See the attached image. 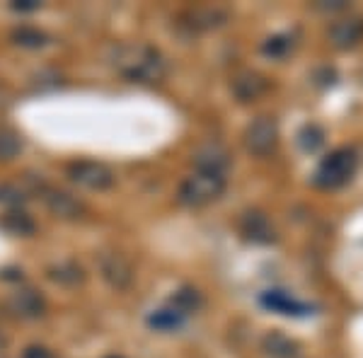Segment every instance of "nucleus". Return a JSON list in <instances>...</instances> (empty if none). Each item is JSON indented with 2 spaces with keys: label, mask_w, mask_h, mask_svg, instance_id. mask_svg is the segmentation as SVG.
Returning <instances> with one entry per match:
<instances>
[{
  "label": "nucleus",
  "mask_w": 363,
  "mask_h": 358,
  "mask_svg": "<svg viewBox=\"0 0 363 358\" xmlns=\"http://www.w3.org/2000/svg\"><path fill=\"white\" fill-rule=\"evenodd\" d=\"M112 66L116 73L133 83H162L167 75V61L157 49L148 44H121L112 54Z\"/></svg>",
  "instance_id": "f257e3e1"
},
{
  "label": "nucleus",
  "mask_w": 363,
  "mask_h": 358,
  "mask_svg": "<svg viewBox=\"0 0 363 358\" xmlns=\"http://www.w3.org/2000/svg\"><path fill=\"white\" fill-rule=\"evenodd\" d=\"M225 186H228L225 177L206 174V172H194L179 184L177 201L182 206H189V208L208 206V203H213L218 196H223Z\"/></svg>",
  "instance_id": "f03ea898"
},
{
  "label": "nucleus",
  "mask_w": 363,
  "mask_h": 358,
  "mask_svg": "<svg viewBox=\"0 0 363 358\" xmlns=\"http://www.w3.org/2000/svg\"><path fill=\"white\" fill-rule=\"evenodd\" d=\"M68 179L73 184H78L80 189L87 191H107L114 186L116 174L114 169L104 162H95V160H80L68 165Z\"/></svg>",
  "instance_id": "7ed1b4c3"
},
{
  "label": "nucleus",
  "mask_w": 363,
  "mask_h": 358,
  "mask_svg": "<svg viewBox=\"0 0 363 358\" xmlns=\"http://www.w3.org/2000/svg\"><path fill=\"white\" fill-rule=\"evenodd\" d=\"M191 162H194L196 172L225 177L228 167L233 165V155L225 143H220V140H216V138H208L194 148V152H191Z\"/></svg>",
  "instance_id": "20e7f679"
},
{
  "label": "nucleus",
  "mask_w": 363,
  "mask_h": 358,
  "mask_svg": "<svg viewBox=\"0 0 363 358\" xmlns=\"http://www.w3.org/2000/svg\"><path fill=\"white\" fill-rule=\"evenodd\" d=\"M97 267H99L102 279L116 291L131 289L133 279H136L133 264L128 262L124 254H119V252H102V254L97 257Z\"/></svg>",
  "instance_id": "39448f33"
},
{
  "label": "nucleus",
  "mask_w": 363,
  "mask_h": 358,
  "mask_svg": "<svg viewBox=\"0 0 363 358\" xmlns=\"http://www.w3.org/2000/svg\"><path fill=\"white\" fill-rule=\"evenodd\" d=\"M277 140H279V128L272 116H259L245 131V148L257 157H267L269 152H274Z\"/></svg>",
  "instance_id": "423d86ee"
},
{
  "label": "nucleus",
  "mask_w": 363,
  "mask_h": 358,
  "mask_svg": "<svg viewBox=\"0 0 363 358\" xmlns=\"http://www.w3.org/2000/svg\"><path fill=\"white\" fill-rule=\"evenodd\" d=\"M356 167V157L351 150H337L327 157L318 169V184L322 186H339L344 184Z\"/></svg>",
  "instance_id": "0eeeda50"
},
{
  "label": "nucleus",
  "mask_w": 363,
  "mask_h": 358,
  "mask_svg": "<svg viewBox=\"0 0 363 358\" xmlns=\"http://www.w3.org/2000/svg\"><path fill=\"white\" fill-rule=\"evenodd\" d=\"M5 308H8V313L20 317V320H37V317L44 315L46 301L42 293L32 289H17L5 298Z\"/></svg>",
  "instance_id": "6e6552de"
},
{
  "label": "nucleus",
  "mask_w": 363,
  "mask_h": 358,
  "mask_svg": "<svg viewBox=\"0 0 363 358\" xmlns=\"http://www.w3.org/2000/svg\"><path fill=\"white\" fill-rule=\"evenodd\" d=\"M44 203L56 218L61 220H78L85 213V203L78 196L58 189H44Z\"/></svg>",
  "instance_id": "1a4fd4ad"
},
{
  "label": "nucleus",
  "mask_w": 363,
  "mask_h": 358,
  "mask_svg": "<svg viewBox=\"0 0 363 358\" xmlns=\"http://www.w3.org/2000/svg\"><path fill=\"white\" fill-rule=\"evenodd\" d=\"M230 90L240 102H255L262 95H267L269 83L264 75H259L257 70H240L238 75H233Z\"/></svg>",
  "instance_id": "9d476101"
},
{
  "label": "nucleus",
  "mask_w": 363,
  "mask_h": 358,
  "mask_svg": "<svg viewBox=\"0 0 363 358\" xmlns=\"http://www.w3.org/2000/svg\"><path fill=\"white\" fill-rule=\"evenodd\" d=\"M327 37L337 49H351L363 39V17H344V20L332 22Z\"/></svg>",
  "instance_id": "9b49d317"
},
{
  "label": "nucleus",
  "mask_w": 363,
  "mask_h": 358,
  "mask_svg": "<svg viewBox=\"0 0 363 358\" xmlns=\"http://www.w3.org/2000/svg\"><path fill=\"white\" fill-rule=\"evenodd\" d=\"M240 230H242L245 237L255 240V242H272V240H274L272 223H269L267 216L257 213V211L242 216V220H240Z\"/></svg>",
  "instance_id": "f8f14e48"
},
{
  "label": "nucleus",
  "mask_w": 363,
  "mask_h": 358,
  "mask_svg": "<svg viewBox=\"0 0 363 358\" xmlns=\"http://www.w3.org/2000/svg\"><path fill=\"white\" fill-rule=\"evenodd\" d=\"M262 305L269 310H274V313H281V315H301L308 310L301 301H296L294 296H289V293H284V291L262 293Z\"/></svg>",
  "instance_id": "ddd939ff"
},
{
  "label": "nucleus",
  "mask_w": 363,
  "mask_h": 358,
  "mask_svg": "<svg viewBox=\"0 0 363 358\" xmlns=\"http://www.w3.org/2000/svg\"><path fill=\"white\" fill-rule=\"evenodd\" d=\"M0 228L8 230L10 235H22V237H29V235L37 233V223H34L32 216H27L22 208L8 211V213L0 218Z\"/></svg>",
  "instance_id": "4468645a"
},
{
  "label": "nucleus",
  "mask_w": 363,
  "mask_h": 358,
  "mask_svg": "<svg viewBox=\"0 0 363 358\" xmlns=\"http://www.w3.org/2000/svg\"><path fill=\"white\" fill-rule=\"evenodd\" d=\"M189 20H191L189 25L196 29H216V27L225 25L228 13L220 8H196V10H191Z\"/></svg>",
  "instance_id": "2eb2a0df"
},
{
  "label": "nucleus",
  "mask_w": 363,
  "mask_h": 358,
  "mask_svg": "<svg viewBox=\"0 0 363 358\" xmlns=\"http://www.w3.org/2000/svg\"><path fill=\"white\" fill-rule=\"evenodd\" d=\"M182 322H184V315H179L172 305L162 310H155V313L148 317V325L157 332H174L182 327Z\"/></svg>",
  "instance_id": "dca6fc26"
},
{
  "label": "nucleus",
  "mask_w": 363,
  "mask_h": 358,
  "mask_svg": "<svg viewBox=\"0 0 363 358\" xmlns=\"http://www.w3.org/2000/svg\"><path fill=\"white\" fill-rule=\"evenodd\" d=\"M264 351L272 358H294L298 346H296V342H291L289 337H284V334L272 332L264 339Z\"/></svg>",
  "instance_id": "f3484780"
},
{
  "label": "nucleus",
  "mask_w": 363,
  "mask_h": 358,
  "mask_svg": "<svg viewBox=\"0 0 363 358\" xmlns=\"http://www.w3.org/2000/svg\"><path fill=\"white\" fill-rule=\"evenodd\" d=\"M174 310H177L179 315H191L196 313L199 308H201V296H199V291L194 289H179L177 293L172 296V301H169Z\"/></svg>",
  "instance_id": "a211bd4d"
},
{
  "label": "nucleus",
  "mask_w": 363,
  "mask_h": 358,
  "mask_svg": "<svg viewBox=\"0 0 363 358\" xmlns=\"http://www.w3.org/2000/svg\"><path fill=\"white\" fill-rule=\"evenodd\" d=\"M49 276L61 286H78L83 281V269L75 262H61L58 267L49 269Z\"/></svg>",
  "instance_id": "6ab92c4d"
},
{
  "label": "nucleus",
  "mask_w": 363,
  "mask_h": 358,
  "mask_svg": "<svg viewBox=\"0 0 363 358\" xmlns=\"http://www.w3.org/2000/svg\"><path fill=\"white\" fill-rule=\"evenodd\" d=\"M13 39L17 46H22V49H42V46L49 42V37L42 32V29L37 27H20L13 32Z\"/></svg>",
  "instance_id": "aec40b11"
},
{
  "label": "nucleus",
  "mask_w": 363,
  "mask_h": 358,
  "mask_svg": "<svg viewBox=\"0 0 363 358\" xmlns=\"http://www.w3.org/2000/svg\"><path fill=\"white\" fill-rule=\"evenodd\" d=\"M22 150V140L15 131L10 128H0V160H13L20 155Z\"/></svg>",
  "instance_id": "412c9836"
},
{
  "label": "nucleus",
  "mask_w": 363,
  "mask_h": 358,
  "mask_svg": "<svg viewBox=\"0 0 363 358\" xmlns=\"http://www.w3.org/2000/svg\"><path fill=\"white\" fill-rule=\"evenodd\" d=\"M27 201V191L20 189L17 184H0V203L8 206L10 211L20 208Z\"/></svg>",
  "instance_id": "4be33fe9"
},
{
  "label": "nucleus",
  "mask_w": 363,
  "mask_h": 358,
  "mask_svg": "<svg viewBox=\"0 0 363 358\" xmlns=\"http://www.w3.org/2000/svg\"><path fill=\"white\" fill-rule=\"evenodd\" d=\"M291 49H294V39H291V37H274V39H269L264 46H262V51H264L267 56H272V58H284Z\"/></svg>",
  "instance_id": "5701e85b"
},
{
  "label": "nucleus",
  "mask_w": 363,
  "mask_h": 358,
  "mask_svg": "<svg viewBox=\"0 0 363 358\" xmlns=\"http://www.w3.org/2000/svg\"><path fill=\"white\" fill-rule=\"evenodd\" d=\"M20 358H56V356H54V351L46 349V346H27Z\"/></svg>",
  "instance_id": "b1692460"
},
{
  "label": "nucleus",
  "mask_w": 363,
  "mask_h": 358,
  "mask_svg": "<svg viewBox=\"0 0 363 358\" xmlns=\"http://www.w3.org/2000/svg\"><path fill=\"white\" fill-rule=\"evenodd\" d=\"M13 8L22 10V13H32V10H39V3L37 0H22V3H15Z\"/></svg>",
  "instance_id": "393cba45"
},
{
  "label": "nucleus",
  "mask_w": 363,
  "mask_h": 358,
  "mask_svg": "<svg viewBox=\"0 0 363 358\" xmlns=\"http://www.w3.org/2000/svg\"><path fill=\"white\" fill-rule=\"evenodd\" d=\"M5 346V337H3V332H0V349Z\"/></svg>",
  "instance_id": "a878e982"
},
{
  "label": "nucleus",
  "mask_w": 363,
  "mask_h": 358,
  "mask_svg": "<svg viewBox=\"0 0 363 358\" xmlns=\"http://www.w3.org/2000/svg\"><path fill=\"white\" fill-rule=\"evenodd\" d=\"M109 358H121V356H109Z\"/></svg>",
  "instance_id": "bb28decb"
}]
</instances>
